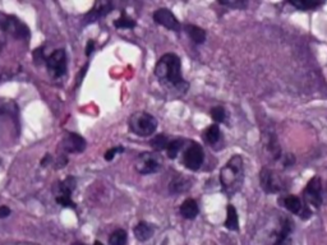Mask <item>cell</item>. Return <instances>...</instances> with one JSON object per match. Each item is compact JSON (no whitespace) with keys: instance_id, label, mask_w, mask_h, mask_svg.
<instances>
[{"instance_id":"cell-7","label":"cell","mask_w":327,"mask_h":245,"mask_svg":"<svg viewBox=\"0 0 327 245\" xmlns=\"http://www.w3.org/2000/svg\"><path fill=\"white\" fill-rule=\"evenodd\" d=\"M46 66L53 78H60L66 74L67 72V55L64 50H55L50 56L46 59Z\"/></svg>"},{"instance_id":"cell-32","label":"cell","mask_w":327,"mask_h":245,"mask_svg":"<svg viewBox=\"0 0 327 245\" xmlns=\"http://www.w3.org/2000/svg\"><path fill=\"white\" fill-rule=\"evenodd\" d=\"M9 214H11V210L7 206H2L0 207V218H6Z\"/></svg>"},{"instance_id":"cell-33","label":"cell","mask_w":327,"mask_h":245,"mask_svg":"<svg viewBox=\"0 0 327 245\" xmlns=\"http://www.w3.org/2000/svg\"><path fill=\"white\" fill-rule=\"evenodd\" d=\"M95 48V42L94 41H89V44H87V48H86V55L89 56V55H91V52H94Z\"/></svg>"},{"instance_id":"cell-5","label":"cell","mask_w":327,"mask_h":245,"mask_svg":"<svg viewBox=\"0 0 327 245\" xmlns=\"http://www.w3.org/2000/svg\"><path fill=\"white\" fill-rule=\"evenodd\" d=\"M162 158L159 154L143 152L136 161V170L142 175L154 174L161 168Z\"/></svg>"},{"instance_id":"cell-8","label":"cell","mask_w":327,"mask_h":245,"mask_svg":"<svg viewBox=\"0 0 327 245\" xmlns=\"http://www.w3.org/2000/svg\"><path fill=\"white\" fill-rule=\"evenodd\" d=\"M203 160H205V154H203L202 147L196 142H192L184 152L183 156V162L189 170H198L202 166Z\"/></svg>"},{"instance_id":"cell-25","label":"cell","mask_w":327,"mask_h":245,"mask_svg":"<svg viewBox=\"0 0 327 245\" xmlns=\"http://www.w3.org/2000/svg\"><path fill=\"white\" fill-rule=\"evenodd\" d=\"M76 188V180L74 178H67L64 182H62L60 184V194L59 196H67V197H71L72 192Z\"/></svg>"},{"instance_id":"cell-22","label":"cell","mask_w":327,"mask_h":245,"mask_svg":"<svg viewBox=\"0 0 327 245\" xmlns=\"http://www.w3.org/2000/svg\"><path fill=\"white\" fill-rule=\"evenodd\" d=\"M128 240V235L123 228H118L109 238V245H125Z\"/></svg>"},{"instance_id":"cell-12","label":"cell","mask_w":327,"mask_h":245,"mask_svg":"<svg viewBox=\"0 0 327 245\" xmlns=\"http://www.w3.org/2000/svg\"><path fill=\"white\" fill-rule=\"evenodd\" d=\"M63 150L68 154H80L86 148V140L80 134L68 133L62 140Z\"/></svg>"},{"instance_id":"cell-31","label":"cell","mask_w":327,"mask_h":245,"mask_svg":"<svg viewBox=\"0 0 327 245\" xmlns=\"http://www.w3.org/2000/svg\"><path fill=\"white\" fill-rule=\"evenodd\" d=\"M123 151H124V148H123V147H114V148L109 150V151L105 154V160L111 161L115 156H117V154H120V152H123Z\"/></svg>"},{"instance_id":"cell-27","label":"cell","mask_w":327,"mask_h":245,"mask_svg":"<svg viewBox=\"0 0 327 245\" xmlns=\"http://www.w3.org/2000/svg\"><path fill=\"white\" fill-rule=\"evenodd\" d=\"M114 26L117 28H133V27H136V22L132 18H129L128 16L123 14L119 20H115Z\"/></svg>"},{"instance_id":"cell-3","label":"cell","mask_w":327,"mask_h":245,"mask_svg":"<svg viewBox=\"0 0 327 245\" xmlns=\"http://www.w3.org/2000/svg\"><path fill=\"white\" fill-rule=\"evenodd\" d=\"M129 128L140 137H148L156 130L157 120L147 112H136L129 118Z\"/></svg>"},{"instance_id":"cell-11","label":"cell","mask_w":327,"mask_h":245,"mask_svg":"<svg viewBox=\"0 0 327 245\" xmlns=\"http://www.w3.org/2000/svg\"><path fill=\"white\" fill-rule=\"evenodd\" d=\"M154 20L156 23L164 26L165 28L171 30V31H179L180 30L179 20L173 14V12L166 8L157 9L154 13Z\"/></svg>"},{"instance_id":"cell-34","label":"cell","mask_w":327,"mask_h":245,"mask_svg":"<svg viewBox=\"0 0 327 245\" xmlns=\"http://www.w3.org/2000/svg\"><path fill=\"white\" fill-rule=\"evenodd\" d=\"M94 245H104V244L101 242H95Z\"/></svg>"},{"instance_id":"cell-17","label":"cell","mask_w":327,"mask_h":245,"mask_svg":"<svg viewBox=\"0 0 327 245\" xmlns=\"http://www.w3.org/2000/svg\"><path fill=\"white\" fill-rule=\"evenodd\" d=\"M111 10V4L110 3H100L90 12L89 14L86 16V20L87 22H96L99 18L104 17Z\"/></svg>"},{"instance_id":"cell-10","label":"cell","mask_w":327,"mask_h":245,"mask_svg":"<svg viewBox=\"0 0 327 245\" xmlns=\"http://www.w3.org/2000/svg\"><path fill=\"white\" fill-rule=\"evenodd\" d=\"M293 221L290 218H284L281 226L277 231L271 235V242L268 245H293L290 234L293 231Z\"/></svg>"},{"instance_id":"cell-15","label":"cell","mask_w":327,"mask_h":245,"mask_svg":"<svg viewBox=\"0 0 327 245\" xmlns=\"http://www.w3.org/2000/svg\"><path fill=\"white\" fill-rule=\"evenodd\" d=\"M133 232L137 240H140V242H147V240L151 239L152 235H154V228H152L150 224L143 222L142 221V222L137 224Z\"/></svg>"},{"instance_id":"cell-23","label":"cell","mask_w":327,"mask_h":245,"mask_svg":"<svg viewBox=\"0 0 327 245\" xmlns=\"http://www.w3.org/2000/svg\"><path fill=\"white\" fill-rule=\"evenodd\" d=\"M289 3L293 6H295L296 9L300 10H308V9L317 8L321 6V2H314V0H290Z\"/></svg>"},{"instance_id":"cell-1","label":"cell","mask_w":327,"mask_h":245,"mask_svg":"<svg viewBox=\"0 0 327 245\" xmlns=\"http://www.w3.org/2000/svg\"><path fill=\"white\" fill-rule=\"evenodd\" d=\"M155 76L169 91H175L178 94H184L187 91L188 84L182 77V64L178 55L171 52L162 55L155 66Z\"/></svg>"},{"instance_id":"cell-26","label":"cell","mask_w":327,"mask_h":245,"mask_svg":"<svg viewBox=\"0 0 327 245\" xmlns=\"http://www.w3.org/2000/svg\"><path fill=\"white\" fill-rule=\"evenodd\" d=\"M183 147L182 140H173V142H169L168 147H166V152H168L169 158H175L179 154V151Z\"/></svg>"},{"instance_id":"cell-21","label":"cell","mask_w":327,"mask_h":245,"mask_svg":"<svg viewBox=\"0 0 327 245\" xmlns=\"http://www.w3.org/2000/svg\"><path fill=\"white\" fill-rule=\"evenodd\" d=\"M187 32L189 34V38L196 44H203L206 41V32L199 27L193 26V24L187 26Z\"/></svg>"},{"instance_id":"cell-29","label":"cell","mask_w":327,"mask_h":245,"mask_svg":"<svg viewBox=\"0 0 327 245\" xmlns=\"http://www.w3.org/2000/svg\"><path fill=\"white\" fill-rule=\"evenodd\" d=\"M219 3L221 6H230V8H238L242 9L247 6V2H242V0H230V2H224V0H219Z\"/></svg>"},{"instance_id":"cell-14","label":"cell","mask_w":327,"mask_h":245,"mask_svg":"<svg viewBox=\"0 0 327 245\" xmlns=\"http://www.w3.org/2000/svg\"><path fill=\"white\" fill-rule=\"evenodd\" d=\"M15 122H12L11 116L6 112H0V142L12 140Z\"/></svg>"},{"instance_id":"cell-13","label":"cell","mask_w":327,"mask_h":245,"mask_svg":"<svg viewBox=\"0 0 327 245\" xmlns=\"http://www.w3.org/2000/svg\"><path fill=\"white\" fill-rule=\"evenodd\" d=\"M284 206L287 211L300 216L301 218H308L310 216V211L308 210L307 204H303L301 200L295 196H287L284 200Z\"/></svg>"},{"instance_id":"cell-28","label":"cell","mask_w":327,"mask_h":245,"mask_svg":"<svg viewBox=\"0 0 327 245\" xmlns=\"http://www.w3.org/2000/svg\"><path fill=\"white\" fill-rule=\"evenodd\" d=\"M211 116L216 122H224L225 119V110L221 106H215V108H211Z\"/></svg>"},{"instance_id":"cell-4","label":"cell","mask_w":327,"mask_h":245,"mask_svg":"<svg viewBox=\"0 0 327 245\" xmlns=\"http://www.w3.org/2000/svg\"><path fill=\"white\" fill-rule=\"evenodd\" d=\"M259 182L266 193H279L285 189V182L277 172L268 168H263L259 172Z\"/></svg>"},{"instance_id":"cell-30","label":"cell","mask_w":327,"mask_h":245,"mask_svg":"<svg viewBox=\"0 0 327 245\" xmlns=\"http://www.w3.org/2000/svg\"><path fill=\"white\" fill-rule=\"evenodd\" d=\"M57 202L59 203L63 207H68V208H76V203L71 200V197H67V196H58Z\"/></svg>"},{"instance_id":"cell-24","label":"cell","mask_w":327,"mask_h":245,"mask_svg":"<svg viewBox=\"0 0 327 245\" xmlns=\"http://www.w3.org/2000/svg\"><path fill=\"white\" fill-rule=\"evenodd\" d=\"M168 144H169V140L166 136H164V134H159V136H156V137L151 140V147L157 152L162 151V150H166Z\"/></svg>"},{"instance_id":"cell-2","label":"cell","mask_w":327,"mask_h":245,"mask_svg":"<svg viewBox=\"0 0 327 245\" xmlns=\"http://www.w3.org/2000/svg\"><path fill=\"white\" fill-rule=\"evenodd\" d=\"M243 182H244L243 158L235 154L220 171V182L225 193L228 196H234L242 189Z\"/></svg>"},{"instance_id":"cell-9","label":"cell","mask_w":327,"mask_h":245,"mask_svg":"<svg viewBox=\"0 0 327 245\" xmlns=\"http://www.w3.org/2000/svg\"><path fill=\"white\" fill-rule=\"evenodd\" d=\"M0 27L17 38H26L30 34L29 28L20 20H17L16 17H11V16L0 17Z\"/></svg>"},{"instance_id":"cell-18","label":"cell","mask_w":327,"mask_h":245,"mask_svg":"<svg viewBox=\"0 0 327 245\" xmlns=\"http://www.w3.org/2000/svg\"><path fill=\"white\" fill-rule=\"evenodd\" d=\"M225 228H229V230H238L239 228V220H238V214H236V210L234 206L229 204L228 206V214H226V221H225Z\"/></svg>"},{"instance_id":"cell-19","label":"cell","mask_w":327,"mask_h":245,"mask_svg":"<svg viewBox=\"0 0 327 245\" xmlns=\"http://www.w3.org/2000/svg\"><path fill=\"white\" fill-rule=\"evenodd\" d=\"M189 188H191V182L183 176H177L170 182L171 193H183V192H187Z\"/></svg>"},{"instance_id":"cell-35","label":"cell","mask_w":327,"mask_h":245,"mask_svg":"<svg viewBox=\"0 0 327 245\" xmlns=\"http://www.w3.org/2000/svg\"><path fill=\"white\" fill-rule=\"evenodd\" d=\"M73 245H86V244H80V242H77V244H73Z\"/></svg>"},{"instance_id":"cell-6","label":"cell","mask_w":327,"mask_h":245,"mask_svg":"<svg viewBox=\"0 0 327 245\" xmlns=\"http://www.w3.org/2000/svg\"><path fill=\"white\" fill-rule=\"evenodd\" d=\"M303 198H304L307 206H313L318 208L323 202V192H322V180L319 176H314L305 186L303 192Z\"/></svg>"},{"instance_id":"cell-16","label":"cell","mask_w":327,"mask_h":245,"mask_svg":"<svg viewBox=\"0 0 327 245\" xmlns=\"http://www.w3.org/2000/svg\"><path fill=\"white\" fill-rule=\"evenodd\" d=\"M199 212L198 204L194 200H185L180 206V214L187 220L196 218Z\"/></svg>"},{"instance_id":"cell-20","label":"cell","mask_w":327,"mask_h":245,"mask_svg":"<svg viewBox=\"0 0 327 245\" xmlns=\"http://www.w3.org/2000/svg\"><path fill=\"white\" fill-rule=\"evenodd\" d=\"M220 137H221V132H220V128L217 126V124H212V126H210L206 129L205 140L208 144H215V143H217Z\"/></svg>"}]
</instances>
